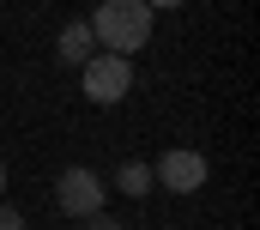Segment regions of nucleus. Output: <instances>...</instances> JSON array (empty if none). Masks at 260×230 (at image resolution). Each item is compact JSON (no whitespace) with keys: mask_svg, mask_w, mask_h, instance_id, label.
<instances>
[{"mask_svg":"<svg viewBox=\"0 0 260 230\" xmlns=\"http://www.w3.org/2000/svg\"><path fill=\"white\" fill-rule=\"evenodd\" d=\"M79 91H85L91 103H103V109L121 103V97L133 91V61H127V55H103V49H97V55L79 67Z\"/></svg>","mask_w":260,"mask_h":230,"instance_id":"2","label":"nucleus"},{"mask_svg":"<svg viewBox=\"0 0 260 230\" xmlns=\"http://www.w3.org/2000/svg\"><path fill=\"white\" fill-rule=\"evenodd\" d=\"M145 6H188V0H145Z\"/></svg>","mask_w":260,"mask_h":230,"instance_id":"9","label":"nucleus"},{"mask_svg":"<svg viewBox=\"0 0 260 230\" xmlns=\"http://www.w3.org/2000/svg\"><path fill=\"white\" fill-rule=\"evenodd\" d=\"M0 194H6V164H0Z\"/></svg>","mask_w":260,"mask_h":230,"instance_id":"10","label":"nucleus"},{"mask_svg":"<svg viewBox=\"0 0 260 230\" xmlns=\"http://www.w3.org/2000/svg\"><path fill=\"white\" fill-rule=\"evenodd\" d=\"M0 230H24V212H18V206H6V200H0Z\"/></svg>","mask_w":260,"mask_h":230,"instance_id":"7","label":"nucleus"},{"mask_svg":"<svg viewBox=\"0 0 260 230\" xmlns=\"http://www.w3.org/2000/svg\"><path fill=\"white\" fill-rule=\"evenodd\" d=\"M79 224H85V230H121L115 218H109V212H91V218H79Z\"/></svg>","mask_w":260,"mask_h":230,"instance_id":"8","label":"nucleus"},{"mask_svg":"<svg viewBox=\"0 0 260 230\" xmlns=\"http://www.w3.org/2000/svg\"><path fill=\"white\" fill-rule=\"evenodd\" d=\"M55 206H61L67 218H91V212H103V176L85 170V164H67L55 176Z\"/></svg>","mask_w":260,"mask_h":230,"instance_id":"3","label":"nucleus"},{"mask_svg":"<svg viewBox=\"0 0 260 230\" xmlns=\"http://www.w3.org/2000/svg\"><path fill=\"white\" fill-rule=\"evenodd\" d=\"M85 24H91V43H97L103 55H127L133 61L151 43V6H145V0H103Z\"/></svg>","mask_w":260,"mask_h":230,"instance_id":"1","label":"nucleus"},{"mask_svg":"<svg viewBox=\"0 0 260 230\" xmlns=\"http://www.w3.org/2000/svg\"><path fill=\"white\" fill-rule=\"evenodd\" d=\"M115 188H121L127 200L151 194V188H157V182H151V164H121V170H115Z\"/></svg>","mask_w":260,"mask_h":230,"instance_id":"6","label":"nucleus"},{"mask_svg":"<svg viewBox=\"0 0 260 230\" xmlns=\"http://www.w3.org/2000/svg\"><path fill=\"white\" fill-rule=\"evenodd\" d=\"M55 55H61L67 67H85V61L97 55V43H91V24H85V18L61 24V37H55Z\"/></svg>","mask_w":260,"mask_h":230,"instance_id":"5","label":"nucleus"},{"mask_svg":"<svg viewBox=\"0 0 260 230\" xmlns=\"http://www.w3.org/2000/svg\"><path fill=\"white\" fill-rule=\"evenodd\" d=\"M151 182L170 188V194H200V188H206V158L188 152V146H170V152L151 164Z\"/></svg>","mask_w":260,"mask_h":230,"instance_id":"4","label":"nucleus"}]
</instances>
